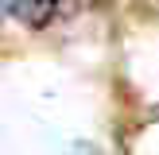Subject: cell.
Returning <instances> with one entry per match:
<instances>
[{"label":"cell","mask_w":159,"mask_h":155,"mask_svg":"<svg viewBox=\"0 0 159 155\" xmlns=\"http://www.w3.org/2000/svg\"><path fill=\"white\" fill-rule=\"evenodd\" d=\"M4 12L27 27H47L58 12V0H4Z\"/></svg>","instance_id":"1"},{"label":"cell","mask_w":159,"mask_h":155,"mask_svg":"<svg viewBox=\"0 0 159 155\" xmlns=\"http://www.w3.org/2000/svg\"><path fill=\"white\" fill-rule=\"evenodd\" d=\"M78 4H101V0H78Z\"/></svg>","instance_id":"2"}]
</instances>
